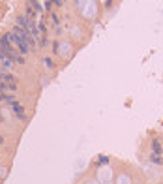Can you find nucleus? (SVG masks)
I'll use <instances>...</instances> for the list:
<instances>
[{"mask_svg": "<svg viewBox=\"0 0 163 184\" xmlns=\"http://www.w3.org/2000/svg\"><path fill=\"white\" fill-rule=\"evenodd\" d=\"M2 120H4V118H2V117H0V122H2Z\"/></svg>", "mask_w": 163, "mask_h": 184, "instance_id": "obj_13", "label": "nucleus"}, {"mask_svg": "<svg viewBox=\"0 0 163 184\" xmlns=\"http://www.w3.org/2000/svg\"><path fill=\"white\" fill-rule=\"evenodd\" d=\"M41 6L45 8V11H51V8H53V4H51V2H45V4H41Z\"/></svg>", "mask_w": 163, "mask_h": 184, "instance_id": "obj_9", "label": "nucleus"}, {"mask_svg": "<svg viewBox=\"0 0 163 184\" xmlns=\"http://www.w3.org/2000/svg\"><path fill=\"white\" fill-rule=\"evenodd\" d=\"M6 38H8V41H10V43H13V45H17L19 49H21V53H28V51H30V47H28V43H26V41L25 40H21L19 36H17V34H13V32H8V34H6Z\"/></svg>", "mask_w": 163, "mask_h": 184, "instance_id": "obj_1", "label": "nucleus"}, {"mask_svg": "<svg viewBox=\"0 0 163 184\" xmlns=\"http://www.w3.org/2000/svg\"><path fill=\"white\" fill-rule=\"evenodd\" d=\"M0 83L4 85H17L15 75H11L10 72H0Z\"/></svg>", "mask_w": 163, "mask_h": 184, "instance_id": "obj_4", "label": "nucleus"}, {"mask_svg": "<svg viewBox=\"0 0 163 184\" xmlns=\"http://www.w3.org/2000/svg\"><path fill=\"white\" fill-rule=\"evenodd\" d=\"M38 40H39V45H43V47H45V45H47V43H49V40H47V38H45V36H39V38H38Z\"/></svg>", "mask_w": 163, "mask_h": 184, "instance_id": "obj_8", "label": "nucleus"}, {"mask_svg": "<svg viewBox=\"0 0 163 184\" xmlns=\"http://www.w3.org/2000/svg\"><path fill=\"white\" fill-rule=\"evenodd\" d=\"M150 162H154V164H163V158H161V156H156V154H152V156H150Z\"/></svg>", "mask_w": 163, "mask_h": 184, "instance_id": "obj_7", "label": "nucleus"}, {"mask_svg": "<svg viewBox=\"0 0 163 184\" xmlns=\"http://www.w3.org/2000/svg\"><path fill=\"white\" fill-rule=\"evenodd\" d=\"M13 66H15V62H13L8 55L0 53V70H6V72H10V70H13Z\"/></svg>", "mask_w": 163, "mask_h": 184, "instance_id": "obj_2", "label": "nucleus"}, {"mask_svg": "<svg viewBox=\"0 0 163 184\" xmlns=\"http://www.w3.org/2000/svg\"><path fill=\"white\" fill-rule=\"evenodd\" d=\"M11 105V109H13V113H15V115H17V118L19 120H26V115H25V109H23V105H21L17 100L15 102H13V103H10Z\"/></svg>", "mask_w": 163, "mask_h": 184, "instance_id": "obj_3", "label": "nucleus"}, {"mask_svg": "<svg viewBox=\"0 0 163 184\" xmlns=\"http://www.w3.org/2000/svg\"><path fill=\"white\" fill-rule=\"evenodd\" d=\"M152 150H154V154H156V156H159V154L163 152V147H161V143H159L158 139H156V141H152Z\"/></svg>", "mask_w": 163, "mask_h": 184, "instance_id": "obj_5", "label": "nucleus"}, {"mask_svg": "<svg viewBox=\"0 0 163 184\" xmlns=\"http://www.w3.org/2000/svg\"><path fill=\"white\" fill-rule=\"evenodd\" d=\"M2 102H6V94H0V103Z\"/></svg>", "mask_w": 163, "mask_h": 184, "instance_id": "obj_11", "label": "nucleus"}, {"mask_svg": "<svg viewBox=\"0 0 163 184\" xmlns=\"http://www.w3.org/2000/svg\"><path fill=\"white\" fill-rule=\"evenodd\" d=\"M28 8H34L36 11H43V10H41V8H43V6H41L39 2H30V4H28Z\"/></svg>", "mask_w": 163, "mask_h": 184, "instance_id": "obj_6", "label": "nucleus"}, {"mask_svg": "<svg viewBox=\"0 0 163 184\" xmlns=\"http://www.w3.org/2000/svg\"><path fill=\"white\" fill-rule=\"evenodd\" d=\"M0 145H4V137L2 135H0Z\"/></svg>", "mask_w": 163, "mask_h": 184, "instance_id": "obj_12", "label": "nucleus"}, {"mask_svg": "<svg viewBox=\"0 0 163 184\" xmlns=\"http://www.w3.org/2000/svg\"><path fill=\"white\" fill-rule=\"evenodd\" d=\"M43 64H45L47 68H53V60H51V58H45V60H43Z\"/></svg>", "mask_w": 163, "mask_h": 184, "instance_id": "obj_10", "label": "nucleus"}]
</instances>
